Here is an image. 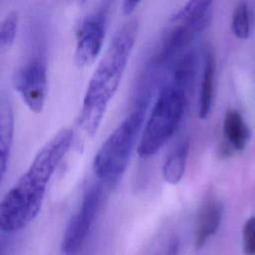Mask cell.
<instances>
[{
    "label": "cell",
    "mask_w": 255,
    "mask_h": 255,
    "mask_svg": "<svg viewBox=\"0 0 255 255\" xmlns=\"http://www.w3.org/2000/svg\"><path fill=\"white\" fill-rule=\"evenodd\" d=\"M73 139V130L63 128L40 148L27 170L0 200L1 232L19 231L38 216L49 182Z\"/></svg>",
    "instance_id": "6da1fadb"
},
{
    "label": "cell",
    "mask_w": 255,
    "mask_h": 255,
    "mask_svg": "<svg viewBox=\"0 0 255 255\" xmlns=\"http://www.w3.org/2000/svg\"><path fill=\"white\" fill-rule=\"evenodd\" d=\"M136 35L137 23H125L116 32L90 79L78 119L79 126L90 135L98 131L107 107L119 88Z\"/></svg>",
    "instance_id": "7a4b0ae2"
},
{
    "label": "cell",
    "mask_w": 255,
    "mask_h": 255,
    "mask_svg": "<svg viewBox=\"0 0 255 255\" xmlns=\"http://www.w3.org/2000/svg\"><path fill=\"white\" fill-rule=\"evenodd\" d=\"M147 102L146 98H141L134 110L114 129L97 151L93 169L102 182L113 184L126 171L143 123Z\"/></svg>",
    "instance_id": "3957f363"
},
{
    "label": "cell",
    "mask_w": 255,
    "mask_h": 255,
    "mask_svg": "<svg viewBox=\"0 0 255 255\" xmlns=\"http://www.w3.org/2000/svg\"><path fill=\"white\" fill-rule=\"evenodd\" d=\"M185 106V91L171 84L161 89L137 146L141 157L153 155L169 140L182 120Z\"/></svg>",
    "instance_id": "277c9868"
},
{
    "label": "cell",
    "mask_w": 255,
    "mask_h": 255,
    "mask_svg": "<svg viewBox=\"0 0 255 255\" xmlns=\"http://www.w3.org/2000/svg\"><path fill=\"white\" fill-rule=\"evenodd\" d=\"M33 38L26 57L13 72L12 85L27 108L40 114L48 93L47 61L43 36L34 35Z\"/></svg>",
    "instance_id": "5b68a950"
},
{
    "label": "cell",
    "mask_w": 255,
    "mask_h": 255,
    "mask_svg": "<svg viewBox=\"0 0 255 255\" xmlns=\"http://www.w3.org/2000/svg\"><path fill=\"white\" fill-rule=\"evenodd\" d=\"M102 188L94 185L89 188L78 211L71 217L62 241L65 255H77L82 249L95 217L102 203Z\"/></svg>",
    "instance_id": "8992f818"
},
{
    "label": "cell",
    "mask_w": 255,
    "mask_h": 255,
    "mask_svg": "<svg viewBox=\"0 0 255 255\" xmlns=\"http://www.w3.org/2000/svg\"><path fill=\"white\" fill-rule=\"evenodd\" d=\"M107 9L102 7L86 16L77 31L75 63L80 68L92 65L101 53L107 26Z\"/></svg>",
    "instance_id": "52a82bcc"
},
{
    "label": "cell",
    "mask_w": 255,
    "mask_h": 255,
    "mask_svg": "<svg viewBox=\"0 0 255 255\" xmlns=\"http://www.w3.org/2000/svg\"><path fill=\"white\" fill-rule=\"evenodd\" d=\"M15 117L8 94L0 92V184L6 174L14 138Z\"/></svg>",
    "instance_id": "ba28073f"
},
{
    "label": "cell",
    "mask_w": 255,
    "mask_h": 255,
    "mask_svg": "<svg viewBox=\"0 0 255 255\" xmlns=\"http://www.w3.org/2000/svg\"><path fill=\"white\" fill-rule=\"evenodd\" d=\"M223 214V205L220 201L210 199L199 210L194 232V247L200 249L206 241L217 231Z\"/></svg>",
    "instance_id": "9c48e42d"
},
{
    "label": "cell",
    "mask_w": 255,
    "mask_h": 255,
    "mask_svg": "<svg viewBox=\"0 0 255 255\" xmlns=\"http://www.w3.org/2000/svg\"><path fill=\"white\" fill-rule=\"evenodd\" d=\"M224 143L231 150L241 151L250 137V130L242 116L236 110L226 111L223 119Z\"/></svg>",
    "instance_id": "30bf717a"
},
{
    "label": "cell",
    "mask_w": 255,
    "mask_h": 255,
    "mask_svg": "<svg viewBox=\"0 0 255 255\" xmlns=\"http://www.w3.org/2000/svg\"><path fill=\"white\" fill-rule=\"evenodd\" d=\"M211 1H189L170 18L191 25L197 32L204 30L211 20Z\"/></svg>",
    "instance_id": "8fae6325"
},
{
    "label": "cell",
    "mask_w": 255,
    "mask_h": 255,
    "mask_svg": "<svg viewBox=\"0 0 255 255\" xmlns=\"http://www.w3.org/2000/svg\"><path fill=\"white\" fill-rule=\"evenodd\" d=\"M214 75H215V58L213 52L208 49L205 53L204 69L199 91V109L198 116L201 120L208 117L212 106L213 90H214Z\"/></svg>",
    "instance_id": "7c38bea8"
},
{
    "label": "cell",
    "mask_w": 255,
    "mask_h": 255,
    "mask_svg": "<svg viewBox=\"0 0 255 255\" xmlns=\"http://www.w3.org/2000/svg\"><path fill=\"white\" fill-rule=\"evenodd\" d=\"M189 143L184 140L170 152L162 167V175L166 182L176 184L181 180L185 171Z\"/></svg>",
    "instance_id": "4fadbf2b"
},
{
    "label": "cell",
    "mask_w": 255,
    "mask_h": 255,
    "mask_svg": "<svg viewBox=\"0 0 255 255\" xmlns=\"http://www.w3.org/2000/svg\"><path fill=\"white\" fill-rule=\"evenodd\" d=\"M195 69V55L192 52H189L186 55H184L177 63L174 69L171 85L176 86L186 92V89H188L193 82Z\"/></svg>",
    "instance_id": "5bb4252c"
},
{
    "label": "cell",
    "mask_w": 255,
    "mask_h": 255,
    "mask_svg": "<svg viewBox=\"0 0 255 255\" xmlns=\"http://www.w3.org/2000/svg\"><path fill=\"white\" fill-rule=\"evenodd\" d=\"M19 25V14L16 10L8 12L0 21V56L13 46Z\"/></svg>",
    "instance_id": "9a60e30c"
},
{
    "label": "cell",
    "mask_w": 255,
    "mask_h": 255,
    "mask_svg": "<svg viewBox=\"0 0 255 255\" xmlns=\"http://www.w3.org/2000/svg\"><path fill=\"white\" fill-rule=\"evenodd\" d=\"M231 29L239 39H247L250 34V14L248 4L244 1L238 2L232 13Z\"/></svg>",
    "instance_id": "2e32d148"
},
{
    "label": "cell",
    "mask_w": 255,
    "mask_h": 255,
    "mask_svg": "<svg viewBox=\"0 0 255 255\" xmlns=\"http://www.w3.org/2000/svg\"><path fill=\"white\" fill-rule=\"evenodd\" d=\"M243 250L246 255H255V216L248 218L244 224Z\"/></svg>",
    "instance_id": "e0dca14e"
},
{
    "label": "cell",
    "mask_w": 255,
    "mask_h": 255,
    "mask_svg": "<svg viewBox=\"0 0 255 255\" xmlns=\"http://www.w3.org/2000/svg\"><path fill=\"white\" fill-rule=\"evenodd\" d=\"M178 241L175 238L170 239L164 247H159L151 255H177Z\"/></svg>",
    "instance_id": "ac0fdd59"
},
{
    "label": "cell",
    "mask_w": 255,
    "mask_h": 255,
    "mask_svg": "<svg viewBox=\"0 0 255 255\" xmlns=\"http://www.w3.org/2000/svg\"><path fill=\"white\" fill-rule=\"evenodd\" d=\"M139 1H131V0H128V1H124L122 2V11L125 15H129L131 14L134 9L136 8L137 5H139Z\"/></svg>",
    "instance_id": "d6986e66"
},
{
    "label": "cell",
    "mask_w": 255,
    "mask_h": 255,
    "mask_svg": "<svg viewBox=\"0 0 255 255\" xmlns=\"http://www.w3.org/2000/svg\"><path fill=\"white\" fill-rule=\"evenodd\" d=\"M5 242L3 240L0 239V255H3V252H4V249H5Z\"/></svg>",
    "instance_id": "ffe728a7"
}]
</instances>
